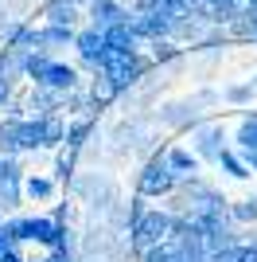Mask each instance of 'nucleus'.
<instances>
[{
	"label": "nucleus",
	"instance_id": "7ed1b4c3",
	"mask_svg": "<svg viewBox=\"0 0 257 262\" xmlns=\"http://www.w3.org/2000/svg\"><path fill=\"white\" fill-rule=\"evenodd\" d=\"M168 239H171V211L148 208L137 223H133V227H128V254H133V258H140L148 247L168 243Z\"/></svg>",
	"mask_w": 257,
	"mask_h": 262
},
{
	"label": "nucleus",
	"instance_id": "f704fd0d",
	"mask_svg": "<svg viewBox=\"0 0 257 262\" xmlns=\"http://www.w3.org/2000/svg\"><path fill=\"white\" fill-rule=\"evenodd\" d=\"M0 231H4V215H0Z\"/></svg>",
	"mask_w": 257,
	"mask_h": 262
},
{
	"label": "nucleus",
	"instance_id": "39448f33",
	"mask_svg": "<svg viewBox=\"0 0 257 262\" xmlns=\"http://www.w3.org/2000/svg\"><path fill=\"white\" fill-rule=\"evenodd\" d=\"M164 153H168V149H164ZM164 153L148 157L144 168H140V176H137V192H140V196H148V200L171 196L175 184H179V176L171 172V164H168V157H164Z\"/></svg>",
	"mask_w": 257,
	"mask_h": 262
},
{
	"label": "nucleus",
	"instance_id": "b1692460",
	"mask_svg": "<svg viewBox=\"0 0 257 262\" xmlns=\"http://www.w3.org/2000/svg\"><path fill=\"white\" fill-rule=\"evenodd\" d=\"M230 219H234V223H257V196L230 204Z\"/></svg>",
	"mask_w": 257,
	"mask_h": 262
},
{
	"label": "nucleus",
	"instance_id": "aec40b11",
	"mask_svg": "<svg viewBox=\"0 0 257 262\" xmlns=\"http://www.w3.org/2000/svg\"><path fill=\"white\" fill-rule=\"evenodd\" d=\"M55 196V180L51 176H23V200H51Z\"/></svg>",
	"mask_w": 257,
	"mask_h": 262
},
{
	"label": "nucleus",
	"instance_id": "ddd939ff",
	"mask_svg": "<svg viewBox=\"0 0 257 262\" xmlns=\"http://www.w3.org/2000/svg\"><path fill=\"white\" fill-rule=\"evenodd\" d=\"M35 121H39V145H43V149H59V145H66V125H63L59 114H43V118H35Z\"/></svg>",
	"mask_w": 257,
	"mask_h": 262
},
{
	"label": "nucleus",
	"instance_id": "f8f14e48",
	"mask_svg": "<svg viewBox=\"0 0 257 262\" xmlns=\"http://www.w3.org/2000/svg\"><path fill=\"white\" fill-rule=\"evenodd\" d=\"M0 149H4V157L23 153V118L20 114H12L8 121H0Z\"/></svg>",
	"mask_w": 257,
	"mask_h": 262
},
{
	"label": "nucleus",
	"instance_id": "f257e3e1",
	"mask_svg": "<svg viewBox=\"0 0 257 262\" xmlns=\"http://www.w3.org/2000/svg\"><path fill=\"white\" fill-rule=\"evenodd\" d=\"M152 67H156V63H152V59H144V55H137V51H133V55H117V51H109V55H106V63L97 67L94 75H101L109 86L117 90V94H128V90H133L140 78L152 71Z\"/></svg>",
	"mask_w": 257,
	"mask_h": 262
},
{
	"label": "nucleus",
	"instance_id": "dca6fc26",
	"mask_svg": "<svg viewBox=\"0 0 257 262\" xmlns=\"http://www.w3.org/2000/svg\"><path fill=\"white\" fill-rule=\"evenodd\" d=\"M74 35L78 28H66V24H43L39 28V39H43V51H55V47H74Z\"/></svg>",
	"mask_w": 257,
	"mask_h": 262
},
{
	"label": "nucleus",
	"instance_id": "412c9836",
	"mask_svg": "<svg viewBox=\"0 0 257 262\" xmlns=\"http://www.w3.org/2000/svg\"><path fill=\"white\" fill-rule=\"evenodd\" d=\"M218 164H222V172L234 176V180H246L249 176V164H246V157L238 153V149H226V153L218 157Z\"/></svg>",
	"mask_w": 257,
	"mask_h": 262
},
{
	"label": "nucleus",
	"instance_id": "393cba45",
	"mask_svg": "<svg viewBox=\"0 0 257 262\" xmlns=\"http://www.w3.org/2000/svg\"><path fill=\"white\" fill-rule=\"evenodd\" d=\"M55 172L63 176V180H66V176H74V172H78V149H70V145H66V153L59 157V164H55Z\"/></svg>",
	"mask_w": 257,
	"mask_h": 262
},
{
	"label": "nucleus",
	"instance_id": "a211bd4d",
	"mask_svg": "<svg viewBox=\"0 0 257 262\" xmlns=\"http://www.w3.org/2000/svg\"><path fill=\"white\" fill-rule=\"evenodd\" d=\"M168 164L175 176H195L199 172V153H191V149H168Z\"/></svg>",
	"mask_w": 257,
	"mask_h": 262
},
{
	"label": "nucleus",
	"instance_id": "20e7f679",
	"mask_svg": "<svg viewBox=\"0 0 257 262\" xmlns=\"http://www.w3.org/2000/svg\"><path fill=\"white\" fill-rule=\"evenodd\" d=\"M218 98H222L218 90H199L191 98L168 102V106H160V125H168V129H187V125H195V121L203 118V110L214 106Z\"/></svg>",
	"mask_w": 257,
	"mask_h": 262
},
{
	"label": "nucleus",
	"instance_id": "4be33fe9",
	"mask_svg": "<svg viewBox=\"0 0 257 262\" xmlns=\"http://www.w3.org/2000/svg\"><path fill=\"white\" fill-rule=\"evenodd\" d=\"M253 94H257V82H234V86L222 90V98L230 102V106H249Z\"/></svg>",
	"mask_w": 257,
	"mask_h": 262
},
{
	"label": "nucleus",
	"instance_id": "f03ea898",
	"mask_svg": "<svg viewBox=\"0 0 257 262\" xmlns=\"http://www.w3.org/2000/svg\"><path fill=\"white\" fill-rule=\"evenodd\" d=\"M70 192H74L94 215H106V211L121 200L117 184H113L106 172H74L70 176Z\"/></svg>",
	"mask_w": 257,
	"mask_h": 262
},
{
	"label": "nucleus",
	"instance_id": "4468645a",
	"mask_svg": "<svg viewBox=\"0 0 257 262\" xmlns=\"http://www.w3.org/2000/svg\"><path fill=\"white\" fill-rule=\"evenodd\" d=\"M106 47H109V51H117V55H133L140 47V39L133 35V28H128V20H125V24L106 28Z\"/></svg>",
	"mask_w": 257,
	"mask_h": 262
},
{
	"label": "nucleus",
	"instance_id": "7c9ffc66",
	"mask_svg": "<svg viewBox=\"0 0 257 262\" xmlns=\"http://www.w3.org/2000/svg\"><path fill=\"white\" fill-rule=\"evenodd\" d=\"M39 262H70V258H66L63 251H51V254H47V258H39Z\"/></svg>",
	"mask_w": 257,
	"mask_h": 262
},
{
	"label": "nucleus",
	"instance_id": "bb28decb",
	"mask_svg": "<svg viewBox=\"0 0 257 262\" xmlns=\"http://www.w3.org/2000/svg\"><path fill=\"white\" fill-rule=\"evenodd\" d=\"M23 149H43L39 145V121L35 118H23Z\"/></svg>",
	"mask_w": 257,
	"mask_h": 262
},
{
	"label": "nucleus",
	"instance_id": "cd10ccee",
	"mask_svg": "<svg viewBox=\"0 0 257 262\" xmlns=\"http://www.w3.org/2000/svg\"><path fill=\"white\" fill-rule=\"evenodd\" d=\"M160 8H171V0H137L133 12H160Z\"/></svg>",
	"mask_w": 257,
	"mask_h": 262
},
{
	"label": "nucleus",
	"instance_id": "473e14b6",
	"mask_svg": "<svg viewBox=\"0 0 257 262\" xmlns=\"http://www.w3.org/2000/svg\"><path fill=\"white\" fill-rule=\"evenodd\" d=\"M74 262H106V258H86V254H78Z\"/></svg>",
	"mask_w": 257,
	"mask_h": 262
},
{
	"label": "nucleus",
	"instance_id": "f3484780",
	"mask_svg": "<svg viewBox=\"0 0 257 262\" xmlns=\"http://www.w3.org/2000/svg\"><path fill=\"white\" fill-rule=\"evenodd\" d=\"M152 63L156 67H183V47L175 39H156L152 43Z\"/></svg>",
	"mask_w": 257,
	"mask_h": 262
},
{
	"label": "nucleus",
	"instance_id": "c9c22d12",
	"mask_svg": "<svg viewBox=\"0 0 257 262\" xmlns=\"http://www.w3.org/2000/svg\"><path fill=\"white\" fill-rule=\"evenodd\" d=\"M0 168H4V157H0Z\"/></svg>",
	"mask_w": 257,
	"mask_h": 262
},
{
	"label": "nucleus",
	"instance_id": "6e6552de",
	"mask_svg": "<svg viewBox=\"0 0 257 262\" xmlns=\"http://www.w3.org/2000/svg\"><path fill=\"white\" fill-rule=\"evenodd\" d=\"M128 4H121V0H94V4H86V20H90V28H113V24H125L128 20Z\"/></svg>",
	"mask_w": 257,
	"mask_h": 262
},
{
	"label": "nucleus",
	"instance_id": "6ab92c4d",
	"mask_svg": "<svg viewBox=\"0 0 257 262\" xmlns=\"http://www.w3.org/2000/svg\"><path fill=\"white\" fill-rule=\"evenodd\" d=\"M234 145H238V153H242V157H246V153H257V114H246V118H242Z\"/></svg>",
	"mask_w": 257,
	"mask_h": 262
},
{
	"label": "nucleus",
	"instance_id": "c85d7f7f",
	"mask_svg": "<svg viewBox=\"0 0 257 262\" xmlns=\"http://www.w3.org/2000/svg\"><path fill=\"white\" fill-rule=\"evenodd\" d=\"M238 262H257V243H242L238 247Z\"/></svg>",
	"mask_w": 257,
	"mask_h": 262
},
{
	"label": "nucleus",
	"instance_id": "1a4fd4ad",
	"mask_svg": "<svg viewBox=\"0 0 257 262\" xmlns=\"http://www.w3.org/2000/svg\"><path fill=\"white\" fill-rule=\"evenodd\" d=\"M226 149H230V145H226V129L218 125V121L195 129V153H199V161H218Z\"/></svg>",
	"mask_w": 257,
	"mask_h": 262
},
{
	"label": "nucleus",
	"instance_id": "0eeeda50",
	"mask_svg": "<svg viewBox=\"0 0 257 262\" xmlns=\"http://www.w3.org/2000/svg\"><path fill=\"white\" fill-rule=\"evenodd\" d=\"M74 47H78V55H82V63L90 67V71H97V67L106 63V55H109L106 32H101V28H78Z\"/></svg>",
	"mask_w": 257,
	"mask_h": 262
},
{
	"label": "nucleus",
	"instance_id": "9d476101",
	"mask_svg": "<svg viewBox=\"0 0 257 262\" xmlns=\"http://www.w3.org/2000/svg\"><path fill=\"white\" fill-rule=\"evenodd\" d=\"M63 231H66V223H59L55 215H35V219H28V243H39V247H47V251H59Z\"/></svg>",
	"mask_w": 257,
	"mask_h": 262
},
{
	"label": "nucleus",
	"instance_id": "a878e982",
	"mask_svg": "<svg viewBox=\"0 0 257 262\" xmlns=\"http://www.w3.org/2000/svg\"><path fill=\"white\" fill-rule=\"evenodd\" d=\"M140 262H175V254H171L168 243H156V247H148V251L140 254Z\"/></svg>",
	"mask_w": 257,
	"mask_h": 262
},
{
	"label": "nucleus",
	"instance_id": "5701e85b",
	"mask_svg": "<svg viewBox=\"0 0 257 262\" xmlns=\"http://www.w3.org/2000/svg\"><path fill=\"white\" fill-rule=\"evenodd\" d=\"M90 129H94V118H78V121H70V125H66V145H70V149H82L86 137H90Z\"/></svg>",
	"mask_w": 257,
	"mask_h": 262
},
{
	"label": "nucleus",
	"instance_id": "c756f323",
	"mask_svg": "<svg viewBox=\"0 0 257 262\" xmlns=\"http://www.w3.org/2000/svg\"><path fill=\"white\" fill-rule=\"evenodd\" d=\"M0 262H23L20 247H12V251H4V254H0Z\"/></svg>",
	"mask_w": 257,
	"mask_h": 262
},
{
	"label": "nucleus",
	"instance_id": "9b49d317",
	"mask_svg": "<svg viewBox=\"0 0 257 262\" xmlns=\"http://www.w3.org/2000/svg\"><path fill=\"white\" fill-rule=\"evenodd\" d=\"M35 86H51V90H63V94H70V90L78 86V67H70V63H55V59H51V67L43 71V78L35 82Z\"/></svg>",
	"mask_w": 257,
	"mask_h": 262
},
{
	"label": "nucleus",
	"instance_id": "423d86ee",
	"mask_svg": "<svg viewBox=\"0 0 257 262\" xmlns=\"http://www.w3.org/2000/svg\"><path fill=\"white\" fill-rule=\"evenodd\" d=\"M23 204V172L20 164L4 157V168H0V215H8Z\"/></svg>",
	"mask_w": 257,
	"mask_h": 262
},
{
	"label": "nucleus",
	"instance_id": "2eb2a0df",
	"mask_svg": "<svg viewBox=\"0 0 257 262\" xmlns=\"http://www.w3.org/2000/svg\"><path fill=\"white\" fill-rule=\"evenodd\" d=\"M66 102L63 90H51V86H35L32 98H28V110H35V118H43V114H55V110Z\"/></svg>",
	"mask_w": 257,
	"mask_h": 262
},
{
	"label": "nucleus",
	"instance_id": "2f4dec72",
	"mask_svg": "<svg viewBox=\"0 0 257 262\" xmlns=\"http://www.w3.org/2000/svg\"><path fill=\"white\" fill-rule=\"evenodd\" d=\"M249 24H253V28H249V39L257 43V12H249Z\"/></svg>",
	"mask_w": 257,
	"mask_h": 262
},
{
	"label": "nucleus",
	"instance_id": "72a5a7b5",
	"mask_svg": "<svg viewBox=\"0 0 257 262\" xmlns=\"http://www.w3.org/2000/svg\"><path fill=\"white\" fill-rule=\"evenodd\" d=\"M78 4H94V0H78Z\"/></svg>",
	"mask_w": 257,
	"mask_h": 262
}]
</instances>
